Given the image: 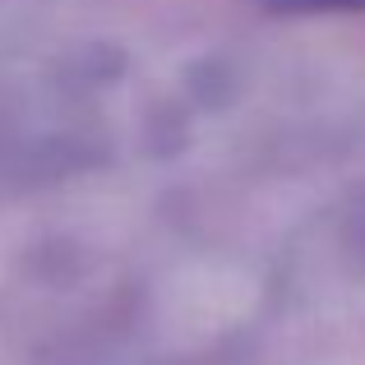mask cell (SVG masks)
<instances>
[{"label":"cell","mask_w":365,"mask_h":365,"mask_svg":"<svg viewBox=\"0 0 365 365\" xmlns=\"http://www.w3.org/2000/svg\"><path fill=\"white\" fill-rule=\"evenodd\" d=\"M296 5H356V0H296Z\"/></svg>","instance_id":"obj_1"}]
</instances>
